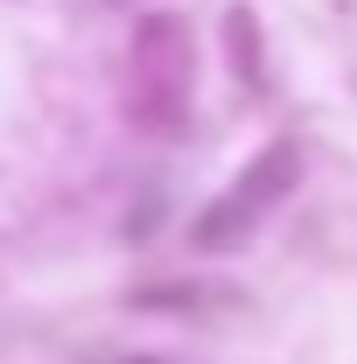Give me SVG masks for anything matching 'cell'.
I'll return each instance as SVG.
<instances>
[{
	"label": "cell",
	"instance_id": "1",
	"mask_svg": "<svg viewBox=\"0 0 357 364\" xmlns=\"http://www.w3.org/2000/svg\"><path fill=\"white\" fill-rule=\"evenodd\" d=\"M189 91H196V49L176 14H140L134 28V85L127 112L147 134H182L189 127Z\"/></svg>",
	"mask_w": 357,
	"mask_h": 364
},
{
	"label": "cell",
	"instance_id": "2",
	"mask_svg": "<svg viewBox=\"0 0 357 364\" xmlns=\"http://www.w3.org/2000/svg\"><path fill=\"white\" fill-rule=\"evenodd\" d=\"M287 189H294V147L280 140V147H267V154H260L245 176L231 182V189H224V196L203 210V218H196V245H203V252L245 245V238H252V225L267 218V210L287 196Z\"/></svg>",
	"mask_w": 357,
	"mask_h": 364
}]
</instances>
